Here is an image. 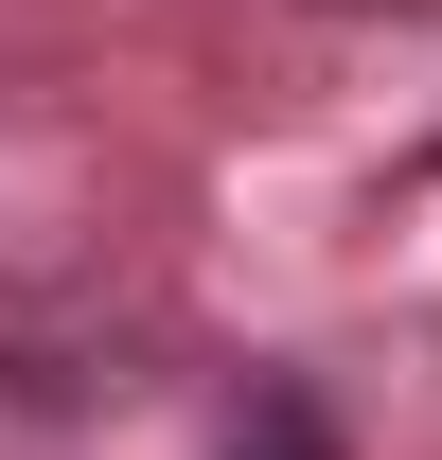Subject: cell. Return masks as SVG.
<instances>
[{
    "mask_svg": "<svg viewBox=\"0 0 442 460\" xmlns=\"http://www.w3.org/2000/svg\"><path fill=\"white\" fill-rule=\"evenodd\" d=\"M230 460H336V443H319V407L283 390V372H248V407H230Z\"/></svg>",
    "mask_w": 442,
    "mask_h": 460,
    "instance_id": "obj_1",
    "label": "cell"
},
{
    "mask_svg": "<svg viewBox=\"0 0 442 460\" xmlns=\"http://www.w3.org/2000/svg\"><path fill=\"white\" fill-rule=\"evenodd\" d=\"M301 18H442V0H301Z\"/></svg>",
    "mask_w": 442,
    "mask_h": 460,
    "instance_id": "obj_2",
    "label": "cell"
}]
</instances>
